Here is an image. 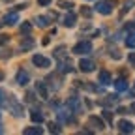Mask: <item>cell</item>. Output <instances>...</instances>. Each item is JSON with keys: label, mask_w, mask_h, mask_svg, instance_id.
Segmentation results:
<instances>
[{"label": "cell", "mask_w": 135, "mask_h": 135, "mask_svg": "<svg viewBox=\"0 0 135 135\" xmlns=\"http://www.w3.org/2000/svg\"><path fill=\"white\" fill-rule=\"evenodd\" d=\"M47 126H49V131H51V133H60V131H62L60 124H56V122H49Z\"/></svg>", "instance_id": "obj_22"}, {"label": "cell", "mask_w": 135, "mask_h": 135, "mask_svg": "<svg viewBox=\"0 0 135 135\" xmlns=\"http://www.w3.org/2000/svg\"><path fill=\"white\" fill-rule=\"evenodd\" d=\"M34 47V40L32 38H26L21 41V51H26V49H32Z\"/></svg>", "instance_id": "obj_21"}, {"label": "cell", "mask_w": 135, "mask_h": 135, "mask_svg": "<svg viewBox=\"0 0 135 135\" xmlns=\"http://www.w3.org/2000/svg\"><path fill=\"white\" fill-rule=\"evenodd\" d=\"M0 133H4V129H2V124H0Z\"/></svg>", "instance_id": "obj_39"}, {"label": "cell", "mask_w": 135, "mask_h": 135, "mask_svg": "<svg viewBox=\"0 0 135 135\" xmlns=\"http://www.w3.org/2000/svg\"><path fill=\"white\" fill-rule=\"evenodd\" d=\"M128 60H129V64L135 68V53H129V56H128Z\"/></svg>", "instance_id": "obj_34"}, {"label": "cell", "mask_w": 135, "mask_h": 135, "mask_svg": "<svg viewBox=\"0 0 135 135\" xmlns=\"http://www.w3.org/2000/svg\"><path fill=\"white\" fill-rule=\"evenodd\" d=\"M98 81H99L101 86H107V84L113 83V77H111V73H109L107 70H101V71L98 73Z\"/></svg>", "instance_id": "obj_8"}, {"label": "cell", "mask_w": 135, "mask_h": 135, "mask_svg": "<svg viewBox=\"0 0 135 135\" xmlns=\"http://www.w3.org/2000/svg\"><path fill=\"white\" fill-rule=\"evenodd\" d=\"M111 56H113V58H116V60H118V58H120V56H122V55H120V51H118V49H113V51H111Z\"/></svg>", "instance_id": "obj_31"}, {"label": "cell", "mask_w": 135, "mask_h": 135, "mask_svg": "<svg viewBox=\"0 0 135 135\" xmlns=\"http://www.w3.org/2000/svg\"><path fill=\"white\" fill-rule=\"evenodd\" d=\"M71 53L73 55H88V53H92V43L90 41H79L77 45H73Z\"/></svg>", "instance_id": "obj_1"}, {"label": "cell", "mask_w": 135, "mask_h": 135, "mask_svg": "<svg viewBox=\"0 0 135 135\" xmlns=\"http://www.w3.org/2000/svg\"><path fill=\"white\" fill-rule=\"evenodd\" d=\"M96 11L101 13V15H111L113 13V4L107 2V0H99V2L96 4Z\"/></svg>", "instance_id": "obj_2"}, {"label": "cell", "mask_w": 135, "mask_h": 135, "mask_svg": "<svg viewBox=\"0 0 135 135\" xmlns=\"http://www.w3.org/2000/svg\"><path fill=\"white\" fill-rule=\"evenodd\" d=\"M60 71H73V64H71V60L64 58V62H62V66H60Z\"/></svg>", "instance_id": "obj_20"}, {"label": "cell", "mask_w": 135, "mask_h": 135, "mask_svg": "<svg viewBox=\"0 0 135 135\" xmlns=\"http://www.w3.org/2000/svg\"><path fill=\"white\" fill-rule=\"evenodd\" d=\"M8 107L11 109V113H13V116H17V118H21L23 116V107L17 103V101L13 99V96H11V99L8 101Z\"/></svg>", "instance_id": "obj_7"}, {"label": "cell", "mask_w": 135, "mask_h": 135, "mask_svg": "<svg viewBox=\"0 0 135 135\" xmlns=\"http://www.w3.org/2000/svg\"><path fill=\"white\" fill-rule=\"evenodd\" d=\"M25 135H41L43 133V128H38V126H32V128H25L23 129Z\"/></svg>", "instance_id": "obj_17"}, {"label": "cell", "mask_w": 135, "mask_h": 135, "mask_svg": "<svg viewBox=\"0 0 135 135\" xmlns=\"http://www.w3.org/2000/svg\"><path fill=\"white\" fill-rule=\"evenodd\" d=\"M60 8H66V9H71V8H75L73 6V2H68V0H58V2H56Z\"/></svg>", "instance_id": "obj_23"}, {"label": "cell", "mask_w": 135, "mask_h": 135, "mask_svg": "<svg viewBox=\"0 0 135 135\" xmlns=\"http://www.w3.org/2000/svg\"><path fill=\"white\" fill-rule=\"evenodd\" d=\"M68 109H70V111H71L73 114H81V113H83V105H81L79 98L71 96L70 99H68Z\"/></svg>", "instance_id": "obj_3"}, {"label": "cell", "mask_w": 135, "mask_h": 135, "mask_svg": "<svg viewBox=\"0 0 135 135\" xmlns=\"http://www.w3.org/2000/svg\"><path fill=\"white\" fill-rule=\"evenodd\" d=\"M26 101H28V103H34V101H36V98H34V92H28V94H26Z\"/></svg>", "instance_id": "obj_32"}, {"label": "cell", "mask_w": 135, "mask_h": 135, "mask_svg": "<svg viewBox=\"0 0 135 135\" xmlns=\"http://www.w3.org/2000/svg\"><path fill=\"white\" fill-rule=\"evenodd\" d=\"M129 111H131V113L135 114V103H131V105H129Z\"/></svg>", "instance_id": "obj_38"}, {"label": "cell", "mask_w": 135, "mask_h": 135, "mask_svg": "<svg viewBox=\"0 0 135 135\" xmlns=\"http://www.w3.org/2000/svg\"><path fill=\"white\" fill-rule=\"evenodd\" d=\"M15 81H17V84H21V86H26L28 81H30V75L26 73V70H19L17 75H15Z\"/></svg>", "instance_id": "obj_9"}, {"label": "cell", "mask_w": 135, "mask_h": 135, "mask_svg": "<svg viewBox=\"0 0 135 135\" xmlns=\"http://www.w3.org/2000/svg\"><path fill=\"white\" fill-rule=\"evenodd\" d=\"M30 30H32V25H30V23H25V25L21 26V32H23V34H28Z\"/></svg>", "instance_id": "obj_28"}, {"label": "cell", "mask_w": 135, "mask_h": 135, "mask_svg": "<svg viewBox=\"0 0 135 135\" xmlns=\"http://www.w3.org/2000/svg\"><path fill=\"white\" fill-rule=\"evenodd\" d=\"M36 92H38V94H40V96H41L43 99H47V98H49V90H47V84H45V83H41V81H40V83L36 84Z\"/></svg>", "instance_id": "obj_14"}, {"label": "cell", "mask_w": 135, "mask_h": 135, "mask_svg": "<svg viewBox=\"0 0 135 135\" xmlns=\"http://www.w3.org/2000/svg\"><path fill=\"white\" fill-rule=\"evenodd\" d=\"M126 30H129V32H133V34H135V23H129V25H126Z\"/></svg>", "instance_id": "obj_35"}, {"label": "cell", "mask_w": 135, "mask_h": 135, "mask_svg": "<svg viewBox=\"0 0 135 135\" xmlns=\"http://www.w3.org/2000/svg\"><path fill=\"white\" fill-rule=\"evenodd\" d=\"M32 64L38 66V68H51V60L45 58L43 55H34L32 56Z\"/></svg>", "instance_id": "obj_5"}, {"label": "cell", "mask_w": 135, "mask_h": 135, "mask_svg": "<svg viewBox=\"0 0 135 135\" xmlns=\"http://www.w3.org/2000/svg\"><path fill=\"white\" fill-rule=\"evenodd\" d=\"M116 101H118V96L116 94H111V96H105V99L103 101H101V105H113V103H116Z\"/></svg>", "instance_id": "obj_19"}, {"label": "cell", "mask_w": 135, "mask_h": 135, "mask_svg": "<svg viewBox=\"0 0 135 135\" xmlns=\"http://www.w3.org/2000/svg\"><path fill=\"white\" fill-rule=\"evenodd\" d=\"M88 124H90L94 129H103V128H105L103 120H101L99 116H88Z\"/></svg>", "instance_id": "obj_12"}, {"label": "cell", "mask_w": 135, "mask_h": 135, "mask_svg": "<svg viewBox=\"0 0 135 135\" xmlns=\"http://www.w3.org/2000/svg\"><path fill=\"white\" fill-rule=\"evenodd\" d=\"M2 26H4V21H0V28H2Z\"/></svg>", "instance_id": "obj_40"}, {"label": "cell", "mask_w": 135, "mask_h": 135, "mask_svg": "<svg viewBox=\"0 0 135 135\" xmlns=\"http://www.w3.org/2000/svg\"><path fill=\"white\" fill-rule=\"evenodd\" d=\"M8 105V99H6V90L4 88H0V107H4Z\"/></svg>", "instance_id": "obj_25"}, {"label": "cell", "mask_w": 135, "mask_h": 135, "mask_svg": "<svg viewBox=\"0 0 135 135\" xmlns=\"http://www.w3.org/2000/svg\"><path fill=\"white\" fill-rule=\"evenodd\" d=\"M133 6H135V2H133V0H128V2L124 4V9H122V13H126V11H128V9H131Z\"/></svg>", "instance_id": "obj_27"}, {"label": "cell", "mask_w": 135, "mask_h": 135, "mask_svg": "<svg viewBox=\"0 0 135 135\" xmlns=\"http://www.w3.org/2000/svg\"><path fill=\"white\" fill-rule=\"evenodd\" d=\"M51 2H53V0H38V4H40V6H49Z\"/></svg>", "instance_id": "obj_36"}, {"label": "cell", "mask_w": 135, "mask_h": 135, "mask_svg": "<svg viewBox=\"0 0 135 135\" xmlns=\"http://www.w3.org/2000/svg\"><path fill=\"white\" fill-rule=\"evenodd\" d=\"M30 118H32V122H36V124L45 122V116H43V113H41V111H38V109H32V111H30Z\"/></svg>", "instance_id": "obj_13"}, {"label": "cell", "mask_w": 135, "mask_h": 135, "mask_svg": "<svg viewBox=\"0 0 135 135\" xmlns=\"http://www.w3.org/2000/svg\"><path fill=\"white\" fill-rule=\"evenodd\" d=\"M116 128H118V131L120 133H131L133 129H135V126L131 124V122H128V120H120L116 124Z\"/></svg>", "instance_id": "obj_10"}, {"label": "cell", "mask_w": 135, "mask_h": 135, "mask_svg": "<svg viewBox=\"0 0 135 135\" xmlns=\"http://www.w3.org/2000/svg\"><path fill=\"white\" fill-rule=\"evenodd\" d=\"M113 84H114L116 92H126V90H128V81H126V79H116Z\"/></svg>", "instance_id": "obj_16"}, {"label": "cell", "mask_w": 135, "mask_h": 135, "mask_svg": "<svg viewBox=\"0 0 135 135\" xmlns=\"http://www.w3.org/2000/svg\"><path fill=\"white\" fill-rule=\"evenodd\" d=\"M9 41V36H6V34H0V45H6Z\"/></svg>", "instance_id": "obj_29"}, {"label": "cell", "mask_w": 135, "mask_h": 135, "mask_svg": "<svg viewBox=\"0 0 135 135\" xmlns=\"http://www.w3.org/2000/svg\"><path fill=\"white\" fill-rule=\"evenodd\" d=\"M75 23H77V15H75V13H68V15L64 17V26L71 28V26H75Z\"/></svg>", "instance_id": "obj_15"}, {"label": "cell", "mask_w": 135, "mask_h": 135, "mask_svg": "<svg viewBox=\"0 0 135 135\" xmlns=\"http://www.w3.org/2000/svg\"><path fill=\"white\" fill-rule=\"evenodd\" d=\"M101 114H103V118H105V120L111 124V120H113V114L109 113V111H103V113H101Z\"/></svg>", "instance_id": "obj_30"}, {"label": "cell", "mask_w": 135, "mask_h": 135, "mask_svg": "<svg viewBox=\"0 0 135 135\" xmlns=\"http://www.w3.org/2000/svg\"><path fill=\"white\" fill-rule=\"evenodd\" d=\"M81 13H83L84 17H90V15H92V9H88V8H83V9H81Z\"/></svg>", "instance_id": "obj_33"}, {"label": "cell", "mask_w": 135, "mask_h": 135, "mask_svg": "<svg viewBox=\"0 0 135 135\" xmlns=\"http://www.w3.org/2000/svg\"><path fill=\"white\" fill-rule=\"evenodd\" d=\"M17 23H19V15H17V11H13V13H6V15H4V25H8V26H15Z\"/></svg>", "instance_id": "obj_11"}, {"label": "cell", "mask_w": 135, "mask_h": 135, "mask_svg": "<svg viewBox=\"0 0 135 135\" xmlns=\"http://www.w3.org/2000/svg\"><path fill=\"white\" fill-rule=\"evenodd\" d=\"M56 116L60 118L62 122H75V118L71 116V111H70V109H64V107H60V109L56 111Z\"/></svg>", "instance_id": "obj_6"}, {"label": "cell", "mask_w": 135, "mask_h": 135, "mask_svg": "<svg viewBox=\"0 0 135 135\" xmlns=\"http://www.w3.org/2000/svg\"><path fill=\"white\" fill-rule=\"evenodd\" d=\"M126 111H128V109H124V107H118V114H126Z\"/></svg>", "instance_id": "obj_37"}, {"label": "cell", "mask_w": 135, "mask_h": 135, "mask_svg": "<svg viewBox=\"0 0 135 135\" xmlns=\"http://www.w3.org/2000/svg\"><path fill=\"white\" fill-rule=\"evenodd\" d=\"M2 77H4V75H2V73H0V79H2Z\"/></svg>", "instance_id": "obj_41"}, {"label": "cell", "mask_w": 135, "mask_h": 135, "mask_svg": "<svg viewBox=\"0 0 135 135\" xmlns=\"http://www.w3.org/2000/svg\"><path fill=\"white\" fill-rule=\"evenodd\" d=\"M79 70L84 71V73H90V71L96 70V64H94V60H90V58H81V62H79Z\"/></svg>", "instance_id": "obj_4"}, {"label": "cell", "mask_w": 135, "mask_h": 135, "mask_svg": "<svg viewBox=\"0 0 135 135\" xmlns=\"http://www.w3.org/2000/svg\"><path fill=\"white\" fill-rule=\"evenodd\" d=\"M126 47L135 49V34H131V36H128V38H126Z\"/></svg>", "instance_id": "obj_24"}, {"label": "cell", "mask_w": 135, "mask_h": 135, "mask_svg": "<svg viewBox=\"0 0 135 135\" xmlns=\"http://www.w3.org/2000/svg\"><path fill=\"white\" fill-rule=\"evenodd\" d=\"M34 21H36V25H38L40 28H47V26H49V17H45V15H38Z\"/></svg>", "instance_id": "obj_18"}, {"label": "cell", "mask_w": 135, "mask_h": 135, "mask_svg": "<svg viewBox=\"0 0 135 135\" xmlns=\"http://www.w3.org/2000/svg\"><path fill=\"white\" fill-rule=\"evenodd\" d=\"M64 51H66V47H64V45H62V47H58V49L55 51V58H66Z\"/></svg>", "instance_id": "obj_26"}]
</instances>
